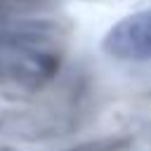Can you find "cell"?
Here are the masks:
<instances>
[{
  "label": "cell",
  "mask_w": 151,
  "mask_h": 151,
  "mask_svg": "<svg viewBox=\"0 0 151 151\" xmlns=\"http://www.w3.org/2000/svg\"><path fill=\"white\" fill-rule=\"evenodd\" d=\"M101 50L120 61H149L151 59V9H139L116 21L104 40Z\"/></svg>",
  "instance_id": "obj_1"
},
{
  "label": "cell",
  "mask_w": 151,
  "mask_h": 151,
  "mask_svg": "<svg viewBox=\"0 0 151 151\" xmlns=\"http://www.w3.org/2000/svg\"><path fill=\"white\" fill-rule=\"evenodd\" d=\"M127 142H90V144H83L78 149H68V151H113V149H120L125 146Z\"/></svg>",
  "instance_id": "obj_2"
}]
</instances>
